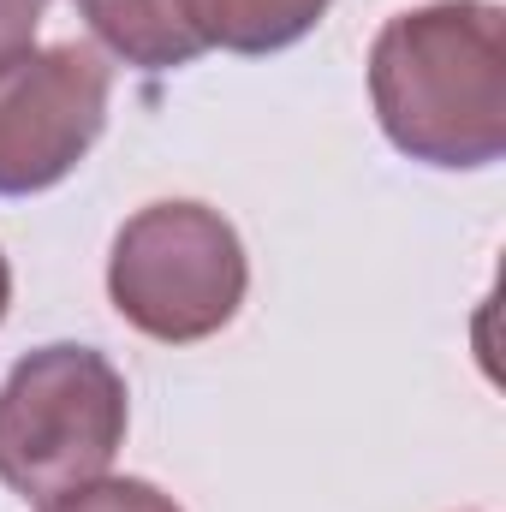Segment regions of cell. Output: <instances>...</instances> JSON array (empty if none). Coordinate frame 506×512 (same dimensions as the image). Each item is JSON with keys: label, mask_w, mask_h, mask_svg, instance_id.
Listing matches in <instances>:
<instances>
[{"label": "cell", "mask_w": 506, "mask_h": 512, "mask_svg": "<svg viewBox=\"0 0 506 512\" xmlns=\"http://www.w3.org/2000/svg\"><path fill=\"white\" fill-rule=\"evenodd\" d=\"M370 102L393 149L429 167H489L506 149V12L435 0L387 18L370 48Z\"/></svg>", "instance_id": "obj_1"}, {"label": "cell", "mask_w": 506, "mask_h": 512, "mask_svg": "<svg viewBox=\"0 0 506 512\" xmlns=\"http://www.w3.org/2000/svg\"><path fill=\"white\" fill-rule=\"evenodd\" d=\"M126 447V382L90 346H42L0 387V483L54 501L96 483Z\"/></svg>", "instance_id": "obj_2"}, {"label": "cell", "mask_w": 506, "mask_h": 512, "mask_svg": "<svg viewBox=\"0 0 506 512\" xmlns=\"http://www.w3.org/2000/svg\"><path fill=\"white\" fill-rule=\"evenodd\" d=\"M251 286V262L227 215L209 203H149L137 209L108 256V298L137 334L161 346H191L221 334Z\"/></svg>", "instance_id": "obj_3"}, {"label": "cell", "mask_w": 506, "mask_h": 512, "mask_svg": "<svg viewBox=\"0 0 506 512\" xmlns=\"http://www.w3.org/2000/svg\"><path fill=\"white\" fill-rule=\"evenodd\" d=\"M114 72L96 48H24L0 66V197L60 185L108 126Z\"/></svg>", "instance_id": "obj_4"}, {"label": "cell", "mask_w": 506, "mask_h": 512, "mask_svg": "<svg viewBox=\"0 0 506 512\" xmlns=\"http://www.w3.org/2000/svg\"><path fill=\"white\" fill-rule=\"evenodd\" d=\"M334 0H78L90 30L143 72L191 66L209 48L274 54L322 24Z\"/></svg>", "instance_id": "obj_5"}, {"label": "cell", "mask_w": 506, "mask_h": 512, "mask_svg": "<svg viewBox=\"0 0 506 512\" xmlns=\"http://www.w3.org/2000/svg\"><path fill=\"white\" fill-rule=\"evenodd\" d=\"M42 512H179V501L161 495L143 477H96L84 489H66V495L42 501Z\"/></svg>", "instance_id": "obj_6"}, {"label": "cell", "mask_w": 506, "mask_h": 512, "mask_svg": "<svg viewBox=\"0 0 506 512\" xmlns=\"http://www.w3.org/2000/svg\"><path fill=\"white\" fill-rule=\"evenodd\" d=\"M48 0H0V66L24 48H36V24H42Z\"/></svg>", "instance_id": "obj_7"}, {"label": "cell", "mask_w": 506, "mask_h": 512, "mask_svg": "<svg viewBox=\"0 0 506 512\" xmlns=\"http://www.w3.org/2000/svg\"><path fill=\"white\" fill-rule=\"evenodd\" d=\"M6 298H12V268H6V256H0V316H6Z\"/></svg>", "instance_id": "obj_8"}]
</instances>
